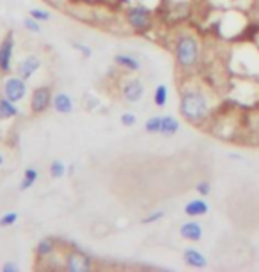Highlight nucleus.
<instances>
[{
  "label": "nucleus",
  "instance_id": "nucleus-1",
  "mask_svg": "<svg viewBox=\"0 0 259 272\" xmlns=\"http://www.w3.org/2000/svg\"><path fill=\"white\" fill-rule=\"evenodd\" d=\"M181 115L187 117L192 122H201L208 115V103H206L204 96L199 92H188L183 96L179 104Z\"/></svg>",
  "mask_w": 259,
  "mask_h": 272
},
{
  "label": "nucleus",
  "instance_id": "nucleus-2",
  "mask_svg": "<svg viewBox=\"0 0 259 272\" xmlns=\"http://www.w3.org/2000/svg\"><path fill=\"white\" fill-rule=\"evenodd\" d=\"M199 57V44L194 37L190 36H183L177 39L176 44V58L177 64L183 66V68H190L197 62Z\"/></svg>",
  "mask_w": 259,
  "mask_h": 272
},
{
  "label": "nucleus",
  "instance_id": "nucleus-3",
  "mask_svg": "<svg viewBox=\"0 0 259 272\" xmlns=\"http://www.w3.org/2000/svg\"><path fill=\"white\" fill-rule=\"evenodd\" d=\"M51 88L50 87H38L34 88L32 92V98H31V111L32 115H41L48 108L51 106Z\"/></svg>",
  "mask_w": 259,
  "mask_h": 272
},
{
  "label": "nucleus",
  "instance_id": "nucleus-4",
  "mask_svg": "<svg viewBox=\"0 0 259 272\" xmlns=\"http://www.w3.org/2000/svg\"><path fill=\"white\" fill-rule=\"evenodd\" d=\"M27 94V85H25V80L20 76H11L6 80L4 83V96H6L9 101L16 103L20 99L25 98Z\"/></svg>",
  "mask_w": 259,
  "mask_h": 272
},
{
  "label": "nucleus",
  "instance_id": "nucleus-5",
  "mask_svg": "<svg viewBox=\"0 0 259 272\" xmlns=\"http://www.w3.org/2000/svg\"><path fill=\"white\" fill-rule=\"evenodd\" d=\"M66 269L69 272H87L92 269V260L82 251H69L66 255Z\"/></svg>",
  "mask_w": 259,
  "mask_h": 272
},
{
  "label": "nucleus",
  "instance_id": "nucleus-6",
  "mask_svg": "<svg viewBox=\"0 0 259 272\" xmlns=\"http://www.w3.org/2000/svg\"><path fill=\"white\" fill-rule=\"evenodd\" d=\"M13 51H14V36L9 32L0 43V73H9L11 71V61H13Z\"/></svg>",
  "mask_w": 259,
  "mask_h": 272
},
{
  "label": "nucleus",
  "instance_id": "nucleus-7",
  "mask_svg": "<svg viewBox=\"0 0 259 272\" xmlns=\"http://www.w3.org/2000/svg\"><path fill=\"white\" fill-rule=\"evenodd\" d=\"M128 23L135 31H146L151 23V13L146 7H132L128 11Z\"/></svg>",
  "mask_w": 259,
  "mask_h": 272
},
{
  "label": "nucleus",
  "instance_id": "nucleus-8",
  "mask_svg": "<svg viewBox=\"0 0 259 272\" xmlns=\"http://www.w3.org/2000/svg\"><path fill=\"white\" fill-rule=\"evenodd\" d=\"M39 66H41V61H39V57H34V55H31V57H25L23 61L18 64L16 68V73L20 78H23V80H29V78L32 76V74L36 73V71L39 69Z\"/></svg>",
  "mask_w": 259,
  "mask_h": 272
},
{
  "label": "nucleus",
  "instance_id": "nucleus-9",
  "mask_svg": "<svg viewBox=\"0 0 259 272\" xmlns=\"http://www.w3.org/2000/svg\"><path fill=\"white\" fill-rule=\"evenodd\" d=\"M123 94H124V98H126L130 103L139 101V99L142 98V94H144L142 83H140L139 80H130L128 83L123 87Z\"/></svg>",
  "mask_w": 259,
  "mask_h": 272
},
{
  "label": "nucleus",
  "instance_id": "nucleus-10",
  "mask_svg": "<svg viewBox=\"0 0 259 272\" xmlns=\"http://www.w3.org/2000/svg\"><path fill=\"white\" fill-rule=\"evenodd\" d=\"M51 104H54L55 111H59V113H62V115H68V113H71V111H73V99L69 98L68 94H64V92H59V94H55Z\"/></svg>",
  "mask_w": 259,
  "mask_h": 272
},
{
  "label": "nucleus",
  "instance_id": "nucleus-11",
  "mask_svg": "<svg viewBox=\"0 0 259 272\" xmlns=\"http://www.w3.org/2000/svg\"><path fill=\"white\" fill-rule=\"evenodd\" d=\"M179 233L183 238H187V240H201L202 237V226L199 225V223H185V225H181L179 228Z\"/></svg>",
  "mask_w": 259,
  "mask_h": 272
},
{
  "label": "nucleus",
  "instance_id": "nucleus-12",
  "mask_svg": "<svg viewBox=\"0 0 259 272\" xmlns=\"http://www.w3.org/2000/svg\"><path fill=\"white\" fill-rule=\"evenodd\" d=\"M183 258H185V262H187L188 265L195 267V269H204V267L208 265L204 255H202V253H199L197 249H187V251L183 253Z\"/></svg>",
  "mask_w": 259,
  "mask_h": 272
},
{
  "label": "nucleus",
  "instance_id": "nucleus-13",
  "mask_svg": "<svg viewBox=\"0 0 259 272\" xmlns=\"http://www.w3.org/2000/svg\"><path fill=\"white\" fill-rule=\"evenodd\" d=\"M208 210H210V207L204 200H192V202H188L187 207H185V212H187L188 216H194V218L208 214Z\"/></svg>",
  "mask_w": 259,
  "mask_h": 272
},
{
  "label": "nucleus",
  "instance_id": "nucleus-14",
  "mask_svg": "<svg viewBox=\"0 0 259 272\" xmlns=\"http://www.w3.org/2000/svg\"><path fill=\"white\" fill-rule=\"evenodd\" d=\"M18 115V108L14 106L13 101H9V99L4 96L2 99H0V120H7V118H13Z\"/></svg>",
  "mask_w": 259,
  "mask_h": 272
},
{
  "label": "nucleus",
  "instance_id": "nucleus-15",
  "mask_svg": "<svg viewBox=\"0 0 259 272\" xmlns=\"http://www.w3.org/2000/svg\"><path fill=\"white\" fill-rule=\"evenodd\" d=\"M177 129H179V122L176 120L174 117H169V115H165V117H162V129L160 133L165 136H172L177 133Z\"/></svg>",
  "mask_w": 259,
  "mask_h": 272
},
{
  "label": "nucleus",
  "instance_id": "nucleus-16",
  "mask_svg": "<svg viewBox=\"0 0 259 272\" xmlns=\"http://www.w3.org/2000/svg\"><path fill=\"white\" fill-rule=\"evenodd\" d=\"M55 249V240L54 238H43L41 242L36 248V256L38 258H44V256H50Z\"/></svg>",
  "mask_w": 259,
  "mask_h": 272
},
{
  "label": "nucleus",
  "instance_id": "nucleus-17",
  "mask_svg": "<svg viewBox=\"0 0 259 272\" xmlns=\"http://www.w3.org/2000/svg\"><path fill=\"white\" fill-rule=\"evenodd\" d=\"M114 61H116L117 66H121V68H124V69H130V71H139L140 69L139 61H135V58L130 57V55H116Z\"/></svg>",
  "mask_w": 259,
  "mask_h": 272
},
{
  "label": "nucleus",
  "instance_id": "nucleus-18",
  "mask_svg": "<svg viewBox=\"0 0 259 272\" xmlns=\"http://www.w3.org/2000/svg\"><path fill=\"white\" fill-rule=\"evenodd\" d=\"M38 170L36 168H27L25 170V175H23V178H21V182H20V189L21 191H25V189H29L32 184H34L36 180H38Z\"/></svg>",
  "mask_w": 259,
  "mask_h": 272
},
{
  "label": "nucleus",
  "instance_id": "nucleus-19",
  "mask_svg": "<svg viewBox=\"0 0 259 272\" xmlns=\"http://www.w3.org/2000/svg\"><path fill=\"white\" fill-rule=\"evenodd\" d=\"M154 103L157 106H165L167 103V87L165 85H158L157 90H154Z\"/></svg>",
  "mask_w": 259,
  "mask_h": 272
},
{
  "label": "nucleus",
  "instance_id": "nucleus-20",
  "mask_svg": "<svg viewBox=\"0 0 259 272\" xmlns=\"http://www.w3.org/2000/svg\"><path fill=\"white\" fill-rule=\"evenodd\" d=\"M162 129V117H151L149 120L146 122V131L151 133V135H157Z\"/></svg>",
  "mask_w": 259,
  "mask_h": 272
},
{
  "label": "nucleus",
  "instance_id": "nucleus-21",
  "mask_svg": "<svg viewBox=\"0 0 259 272\" xmlns=\"http://www.w3.org/2000/svg\"><path fill=\"white\" fill-rule=\"evenodd\" d=\"M64 173H66V166H64V163H62V161H59V159H57V161H54L50 165V175L54 178H61Z\"/></svg>",
  "mask_w": 259,
  "mask_h": 272
},
{
  "label": "nucleus",
  "instance_id": "nucleus-22",
  "mask_svg": "<svg viewBox=\"0 0 259 272\" xmlns=\"http://www.w3.org/2000/svg\"><path fill=\"white\" fill-rule=\"evenodd\" d=\"M18 221V214L16 212H7V214H4L2 218H0V226H11V225H14V223Z\"/></svg>",
  "mask_w": 259,
  "mask_h": 272
},
{
  "label": "nucleus",
  "instance_id": "nucleus-23",
  "mask_svg": "<svg viewBox=\"0 0 259 272\" xmlns=\"http://www.w3.org/2000/svg\"><path fill=\"white\" fill-rule=\"evenodd\" d=\"M23 27L27 28L29 32H41V27H39V21L36 20V18H25V21H23Z\"/></svg>",
  "mask_w": 259,
  "mask_h": 272
},
{
  "label": "nucleus",
  "instance_id": "nucleus-24",
  "mask_svg": "<svg viewBox=\"0 0 259 272\" xmlns=\"http://www.w3.org/2000/svg\"><path fill=\"white\" fill-rule=\"evenodd\" d=\"M31 16L36 18L38 21H48L50 20V13L44 9H31Z\"/></svg>",
  "mask_w": 259,
  "mask_h": 272
},
{
  "label": "nucleus",
  "instance_id": "nucleus-25",
  "mask_svg": "<svg viewBox=\"0 0 259 272\" xmlns=\"http://www.w3.org/2000/svg\"><path fill=\"white\" fill-rule=\"evenodd\" d=\"M135 122H137V117L133 113H124L123 117H121V124L126 126V128H132Z\"/></svg>",
  "mask_w": 259,
  "mask_h": 272
},
{
  "label": "nucleus",
  "instance_id": "nucleus-26",
  "mask_svg": "<svg viewBox=\"0 0 259 272\" xmlns=\"http://www.w3.org/2000/svg\"><path fill=\"white\" fill-rule=\"evenodd\" d=\"M162 216H164V212H154V214H151L149 218H144L142 223L144 225H149V223H154V221H158V219H162Z\"/></svg>",
  "mask_w": 259,
  "mask_h": 272
},
{
  "label": "nucleus",
  "instance_id": "nucleus-27",
  "mask_svg": "<svg viewBox=\"0 0 259 272\" xmlns=\"http://www.w3.org/2000/svg\"><path fill=\"white\" fill-rule=\"evenodd\" d=\"M197 193L202 196H206L210 193V184L208 182H201V184H197Z\"/></svg>",
  "mask_w": 259,
  "mask_h": 272
},
{
  "label": "nucleus",
  "instance_id": "nucleus-28",
  "mask_svg": "<svg viewBox=\"0 0 259 272\" xmlns=\"http://www.w3.org/2000/svg\"><path fill=\"white\" fill-rule=\"evenodd\" d=\"M2 270L4 272H18V265H16V263H13V262H7V263H4V265H2Z\"/></svg>",
  "mask_w": 259,
  "mask_h": 272
},
{
  "label": "nucleus",
  "instance_id": "nucleus-29",
  "mask_svg": "<svg viewBox=\"0 0 259 272\" xmlns=\"http://www.w3.org/2000/svg\"><path fill=\"white\" fill-rule=\"evenodd\" d=\"M76 50H80L84 53V57H91V50H87L86 46H82V44H75Z\"/></svg>",
  "mask_w": 259,
  "mask_h": 272
},
{
  "label": "nucleus",
  "instance_id": "nucleus-30",
  "mask_svg": "<svg viewBox=\"0 0 259 272\" xmlns=\"http://www.w3.org/2000/svg\"><path fill=\"white\" fill-rule=\"evenodd\" d=\"M4 165V156H2V152H0V166Z\"/></svg>",
  "mask_w": 259,
  "mask_h": 272
}]
</instances>
